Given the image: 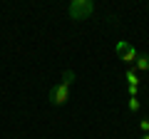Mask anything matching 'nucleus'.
Listing matches in <instances>:
<instances>
[{
  "mask_svg": "<svg viewBox=\"0 0 149 139\" xmlns=\"http://www.w3.org/2000/svg\"><path fill=\"white\" fill-rule=\"evenodd\" d=\"M74 80H77L74 70H65V72H62V80H60L57 85L50 90V95H47V97H50V104H52V107H62V104H67Z\"/></svg>",
  "mask_w": 149,
  "mask_h": 139,
  "instance_id": "nucleus-1",
  "label": "nucleus"
},
{
  "mask_svg": "<svg viewBox=\"0 0 149 139\" xmlns=\"http://www.w3.org/2000/svg\"><path fill=\"white\" fill-rule=\"evenodd\" d=\"M67 15L77 22L87 20L90 15H95V3H90V0H72L67 5Z\"/></svg>",
  "mask_w": 149,
  "mask_h": 139,
  "instance_id": "nucleus-2",
  "label": "nucleus"
},
{
  "mask_svg": "<svg viewBox=\"0 0 149 139\" xmlns=\"http://www.w3.org/2000/svg\"><path fill=\"white\" fill-rule=\"evenodd\" d=\"M117 55H119V60H122L127 67H134V62H137V57H139V52L134 50V45H129L127 40H119L117 42Z\"/></svg>",
  "mask_w": 149,
  "mask_h": 139,
  "instance_id": "nucleus-3",
  "label": "nucleus"
},
{
  "mask_svg": "<svg viewBox=\"0 0 149 139\" xmlns=\"http://www.w3.org/2000/svg\"><path fill=\"white\" fill-rule=\"evenodd\" d=\"M134 70H139V72H149V55L147 52H139L137 62H134Z\"/></svg>",
  "mask_w": 149,
  "mask_h": 139,
  "instance_id": "nucleus-4",
  "label": "nucleus"
},
{
  "mask_svg": "<svg viewBox=\"0 0 149 139\" xmlns=\"http://www.w3.org/2000/svg\"><path fill=\"white\" fill-rule=\"evenodd\" d=\"M124 77H127V85H134V87H139V77H137V72H134V67H127Z\"/></svg>",
  "mask_w": 149,
  "mask_h": 139,
  "instance_id": "nucleus-5",
  "label": "nucleus"
},
{
  "mask_svg": "<svg viewBox=\"0 0 149 139\" xmlns=\"http://www.w3.org/2000/svg\"><path fill=\"white\" fill-rule=\"evenodd\" d=\"M127 107H129V112H132V114H137L139 109H142V102H139L137 97H129V102H127Z\"/></svg>",
  "mask_w": 149,
  "mask_h": 139,
  "instance_id": "nucleus-6",
  "label": "nucleus"
},
{
  "mask_svg": "<svg viewBox=\"0 0 149 139\" xmlns=\"http://www.w3.org/2000/svg\"><path fill=\"white\" fill-rule=\"evenodd\" d=\"M139 129H142L144 134H149V119H142V122H139Z\"/></svg>",
  "mask_w": 149,
  "mask_h": 139,
  "instance_id": "nucleus-7",
  "label": "nucleus"
},
{
  "mask_svg": "<svg viewBox=\"0 0 149 139\" xmlns=\"http://www.w3.org/2000/svg\"><path fill=\"white\" fill-rule=\"evenodd\" d=\"M127 92H129V97H137V95H139V87H134V85H127Z\"/></svg>",
  "mask_w": 149,
  "mask_h": 139,
  "instance_id": "nucleus-8",
  "label": "nucleus"
},
{
  "mask_svg": "<svg viewBox=\"0 0 149 139\" xmlns=\"http://www.w3.org/2000/svg\"><path fill=\"white\" fill-rule=\"evenodd\" d=\"M139 139H149V134H142V137H139Z\"/></svg>",
  "mask_w": 149,
  "mask_h": 139,
  "instance_id": "nucleus-9",
  "label": "nucleus"
}]
</instances>
